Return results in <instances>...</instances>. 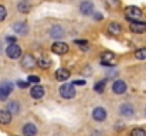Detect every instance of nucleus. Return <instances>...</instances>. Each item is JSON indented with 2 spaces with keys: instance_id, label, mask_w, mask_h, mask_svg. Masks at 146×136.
<instances>
[{
  "instance_id": "nucleus-1",
  "label": "nucleus",
  "mask_w": 146,
  "mask_h": 136,
  "mask_svg": "<svg viewBox=\"0 0 146 136\" xmlns=\"http://www.w3.org/2000/svg\"><path fill=\"white\" fill-rule=\"evenodd\" d=\"M116 62H118V58H116V55L113 52H109V51L102 52V55H101V64L102 65L113 67V65H116Z\"/></svg>"
},
{
  "instance_id": "nucleus-2",
  "label": "nucleus",
  "mask_w": 146,
  "mask_h": 136,
  "mask_svg": "<svg viewBox=\"0 0 146 136\" xmlns=\"http://www.w3.org/2000/svg\"><path fill=\"white\" fill-rule=\"evenodd\" d=\"M60 94H61L62 98H67V99L68 98H74L75 96V88H74L72 84H64L60 88Z\"/></svg>"
},
{
  "instance_id": "nucleus-3",
  "label": "nucleus",
  "mask_w": 146,
  "mask_h": 136,
  "mask_svg": "<svg viewBox=\"0 0 146 136\" xmlns=\"http://www.w3.org/2000/svg\"><path fill=\"white\" fill-rule=\"evenodd\" d=\"M6 52H7V57H9V58H11V60H17V58L21 55V48L16 44V43H13V44H10L9 47H7Z\"/></svg>"
},
{
  "instance_id": "nucleus-4",
  "label": "nucleus",
  "mask_w": 146,
  "mask_h": 136,
  "mask_svg": "<svg viewBox=\"0 0 146 136\" xmlns=\"http://www.w3.org/2000/svg\"><path fill=\"white\" fill-rule=\"evenodd\" d=\"M13 91V84L9 81H4L0 84V99H7V96L10 95V92Z\"/></svg>"
},
{
  "instance_id": "nucleus-5",
  "label": "nucleus",
  "mask_w": 146,
  "mask_h": 136,
  "mask_svg": "<svg viewBox=\"0 0 146 136\" xmlns=\"http://www.w3.org/2000/svg\"><path fill=\"white\" fill-rule=\"evenodd\" d=\"M125 13H126V17H128V19H131V20L139 19V17L142 16L141 9H139V7H136V6H128V7L125 9Z\"/></svg>"
},
{
  "instance_id": "nucleus-6",
  "label": "nucleus",
  "mask_w": 146,
  "mask_h": 136,
  "mask_svg": "<svg viewBox=\"0 0 146 136\" xmlns=\"http://www.w3.org/2000/svg\"><path fill=\"white\" fill-rule=\"evenodd\" d=\"M51 50H52V52H55V54H60V55H62V54L68 52V45L65 44V43L57 41V43H54V44H52Z\"/></svg>"
},
{
  "instance_id": "nucleus-7",
  "label": "nucleus",
  "mask_w": 146,
  "mask_h": 136,
  "mask_svg": "<svg viewBox=\"0 0 146 136\" xmlns=\"http://www.w3.org/2000/svg\"><path fill=\"white\" fill-rule=\"evenodd\" d=\"M34 65H36V60H34V57H33V55L27 54V55H24V57L21 58V67H23L24 70L33 68Z\"/></svg>"
},
{
  "instance_id": "nucleus-8",
  "label": "nucleus",
  "mask_w": 146,
  "mask_h": 136,
  "mask_svg": "<svg viewBox=\"0 0 146 136\" xmlns=\"http://www.w3.org/2000/svg\"><path fill=\"white\" fill-rule=\"evenodd\" d=\"M131 30L136 34H142L143 31H146V23L143 21H135V23H131Z\"/></svg>"
},
{
  "instance_id": "nucleus-9",
  "label": "nucleus",
  "mask_w": 146,
  "mask_h": 136,
  "mask_svg": "<svg viewBox=\"0 0 146 136\" xmlns=\"http://www.w3.org/2000/svg\"><path fill=\"white\" fill-rule=\"evenodd\" d=\"M112 91H113L115 94H125V91H126V84H125L123 81L118 80V81H115V82H113V85H112Z\"/></svg>"
},
{
  "instance_id": "nucleus-10",
  "label": "nucleus",
  "mask_w": 146,
  "mask_h": 136,
  "mask_svg": "<svg viewBox=\"0 0 146 136\" xmlns=\"http://www.w3.org/2000/svg\"><path fill=\"white\" fill-rule=\"evenodd\" d=\"M92 116H94V119H95V121L102 122V121L106 118V112H105V109H104V108H95V109H94V112H92Z\"/></svg>"
},
{
  "instance_id": "nucleus-11",
  "label": "nucleus",
  "mask_w": 146,
  "mask_h": 136,
  "mask_svg": "<svg viewBox=\"0 0 146 136\" xmlns=\"http://www.w3.org/2000/svg\"><path fill=\"white\" fill-rule=\"evenodd\" d=\"M80 10H81L82 14H92V11H94V6H92L91 1H84V3H81Z\"/></svg>"
},
{
  "instance_id": "nucleus-12",
  "label": "nucleus",
  "mask_w": 146,
  "mask_h": 136,
  "mask_svg": "<svg viewBox=\"0 0 146 136\" xmlns=\"http://www.w3.org/2000/svg\"><path fill=\"white\" fill-rule=\"evenodd\" d=\"M50 36H51L52 38H61V37L64 36L62 27H60V26H52L51 30H50Z\"/></svg>"
},
{
  "instance_id": "nucleus-13",
  "label": "nucleus",
  "mask_w": 146,
  "mask_h": 136,
  "mask_svg": "<svg viewBox=\"0 0 146 136\" xmlns=\"http://www.w3.org/2000/svg\"><path fill=\"white\" fill-rule=\"evenodd\" d=\"M30 94H31V96L36 98V99L43 98V96H44V88L40 87V85H34V87L31 88V91H30Z\"/></svg>"
},
{
  "instance_id": "nucleus-14",
  "label": "nucleus",
  "mask_w": 146,
  "mask_h": 136,
  "mask_svg": "<svg viewBox=\"0 0 146 136\" xmlns=\"http://www.w3.org/2000/svg\"><path fill=\"white\" fill-rule=\"evenodd\" d=\"M13 30H14L17 34H26L29 29H27V24H26V23H23V21H19V23L13 24Z\"/></svg>"
},
{
  "instance_id": "nucleus-15",
  "label": "nucleus",
  "mask_w": 146,
  "mask_h": 136,
  "mask_svg": "<svg viewBox=\"0 0 146 136\" xmlns=\"http://www.w3.org/2000/svg\"><path fill=\"white\" fill-rule=\"evenodd\" d=\"M55 78H57L58 81H65V80L70 78V71L65 70V68H60V70H57V72H55Z\"/></svg>"
},
{
  "instance_id": "nucleus-16",
  "label": "nucleus",
  "mask_w": 146,
  "mask_h": 136,
  "mask_svg": "<svg viewBox=\"0 0 146 136\" xmlns=\"http://www.w3.org/2000/svg\"><path fill=\"white\" fill-rule=\"evenodd\" d=\"M10 121H11V113L6 109H1L0 111V123L7 125V123H10Z\"/></svg>"
},
{
  "instance_id": "nucleus-17",
  "label": "nucleus",
  "mask_w": 146,
  "mask_h": 136,
  "mask_svg": "<svg viewBox=\"0 0 146 136\" xmlns=\"http://www.w3.org/2000/svg\"><path fill=\"white\" fill-rule=\"evenodd\" d=\"M23 133H24V136H36L37 128H36L33 123H27V125L23 128Z\"/></svg>"
},
{
  "instance_id": "nucleus-18",
  "label": "nucleus",
  "mask_w": 146,
  "mask_h": 136,
  "mask_svg": "<svg viewBox=\"0 0 146 136\" xmlns=\"http://www.w3.org/2000/svg\"><path fill=\"white\" fill-rule=\"evenodd\" d=\"M121 31H122V27L118 23H111L108 27V33L112 36H118V34H121Z\"/></svg>"
},
{
  "instance_id": "nucleus-19",
  "label": "nucleus",
  "mask_w": 146,
  "mask_h": 136,
  "mask_svg": "<svg viewBox=\"0 0 146 136\" xmlns=\"http://www.w3.org/2000/svg\"><path fill=\"white\" fill-rule=\"evenodd\" d=\"M119 111H121V113L123 115V116H132L133 115V108H132V105H128V103H123L121 108H119Z\"/></svg>"
},
{
  "instance_id": "nucleus-20",
  "label": "nucleus",
  "mask_w": 146,
  "mask_h": 136,
  "mask_svg": "<svg viewBox=\"0 0 146 136\" xmlns=\"http://www.w3.org/2000/svg\"><path fill=\"white\" fill-rule=\"evenodd\" d=\"M17 7H19V11H21V13H29L30 11V3L27 0H21Z\"/></svg>"
},
{
  "instance_id": "nucleus-21",
  "label": "nucleus",
  "mask_w": 146,
  "mask_h": 136,
  "mask_svg": "<svg viewBox=\"0 0 146 136\" xmlns=\"http://www.w3.org/2000/svg\"><path fill=\"white\" fill-rule=\"evenodd\" d=\"M19 109H20L19 103H17L16 101H11V102H9V103H7V109H6V111H9L10 113H17V112H19Z\"/></svg>"
},
{
  "instance_id": "nucleus-22",
  "label": "nucleus",
  "mask_w": 146,
  "mask_h": 136,
  "mask_svg": "<svg viewBox=\"0 0 146 136\" xmlns=\"http://www.w3.org/2000/svg\"><path fill=\"white\" fill-rule=\"evenodd\" d=\"M37 64L40 65V68H50V65H51V60L46 58V57H41V58L37 61Z\"/></svg>"
},
{
  "instance_id": "nucleus-23",
  "label": "nucleus",
  "mask_w": 146,
  "mask_h": 136,
  "mask_svg": "<svg viewBox=\"0 0 146 136\" xmlns=\"http://www.w3.org/2000/svg\"><path fill=\"white\" fill-rule=\"evenodd\" d=\"M135 57L138 60H146V48H139L135 51Z\"/></svg>"
},
{
  "instance_id": "nucleus-24",
  "label": "nucleus",
  "mask_w": 146,
  "mask_h": 136,
  "mask_svg": "<svg viewBox=\"0 0 146 136\" xmlns=\"http://www.w3.org/2000/svg\"><path fill=\"white\" fill-rule=\"evenodd\" d=\"M131 136H146V132L143 129H141V128H136V129H133L131 132Z\"/></svg>"
},
{
  "instance_id": "nucleus-25",
  "label": "nucleus",
  "mask_w": 146,
  "mask_h": 136,
  "mask_svg": "<svg viewBox=\"0 0 146 136\" xmlns=\"http://www.w3.org/2000/svg\"><path fill=\"white\" fill-rule=\"evenodd\" d=\"M95 91L97 92H104V88H105V80L104 81H101V82H98V84H95Z\"/></svg>"
},
{
  "instance_id": "nucleus-26",
  "label": "nucleus",
  "mask_w": 146,
  "mask_h": 136,
  "mask_svg": "<svg viewBox=\"0 0 146 136\" xmlns=\"http://www.w3.org/2000/svg\"><path fill=\"white\" fill-rule=\"evenodd\" d=\"M6 14H7V11H6V7L0 4V21H3V20L6 19Z\"/></svg>"
},
{
  "instance_id": "nucleus-27",
  "label": "nucleus",
  "mask_w": 146,
  "mask_h": 136,
  "mask_svg": "<svg viewBox=\"0 0 146 136\" xmlns=\"http://www.w3.org/2000/svg\"><path fill=\"white\" fill-rule=\"evenodd\" d=\"M27 81H29V82H33V84H37V82L40 81V78H38L37 75H30V77L27 78Z\"/></svg>"
},
{
  "instance_id": "nucleus-28",
  "label": "nucleus",
  "mask_w": 146,
  "mask_h": 136,
  "mask_svg": "<svg viewBox=\"0 0 146 136\" xmlns=\"http://www.w3.org/2000/svg\"><path fill=\"white\" fill-rule=\"evenodd\" d=\"M75 44L81 45L82 48H85V47H88V43H87V41H82V40H77V41H75Z\"/></svg>"
},
{
  "instance_id": "nucleus-29",
  "label": "nucleus",
  "mask_w": 146,
  "mask_h": 136,
  "mask_svg": "<svg viewBox=\"0 0 146 136\" xmlns=\"http://www.w3.org/2000/svg\"><path fill=\"white\" fill-rule=\"evenodd\" d=\"M108 4H111L112 7H116V6L119 4V1H118V0H108Z\"/></svg>"
},
{
  "instance_id": "nucleus-30",
  "label": "nucleus",
  "mask_w": 146,
  "mask_h": 136,
  "mask_svg": "<svg viewBox=\"0 0 146 136\" xmlns=\"http://www.w3.org/2000/svg\"><path fill=\"white\" fill-rule=\"evenodd\" d=\"M17 85H19V87H21V88H26V87H27V84H26V82H20V81L17 82Z\"/></svg>"
},
{
  "instance_id": "nucleus-31",
  "label": "nucleus",
  "mask_w": 146,
  "mask_h": 136,
  "mask_svg": "<svg viewBox=\"0 0 146 136\" xmlns=\"http://www.w3.org/2000/svg\"><path fill=\"white\" fill-rule=\"evenodd\" d=\"M7 41H10V43L13 44V43L16 41V38H14V37H7Z\"/></svg>"
},
{
  "instance_id": "nucleus-32",
  "label": "nucleus",
  "mask_w": 146,
  "mask_h": 136,
  "mask_svg": "<svg viewBox=\"0 0 146 136\" xmlns=\"http://www.w3.org/2000/svg\"><path fill=\"white\" fill-rule=\"evenodd\" d=\"M94 17H95V19H99V20H101V19H102V14H99V13H97V14H94Z\"/></svg>"
},
{
  "instance_id": "nucleus-33",
  "label": "nucleus",
  "mask_w": 146,
  "mask_h": 136,
  "mask_svg": "<svg viewBox=\"0 0 146 136\" xmlns=\"http://www.w3.org/2000/svg\"><path fill=\"white\" fill-rule=\"evenodd\" d=\"M75 84H77V85H84V84H85V81H77Z\"/></svg>"
}]
</instances>
